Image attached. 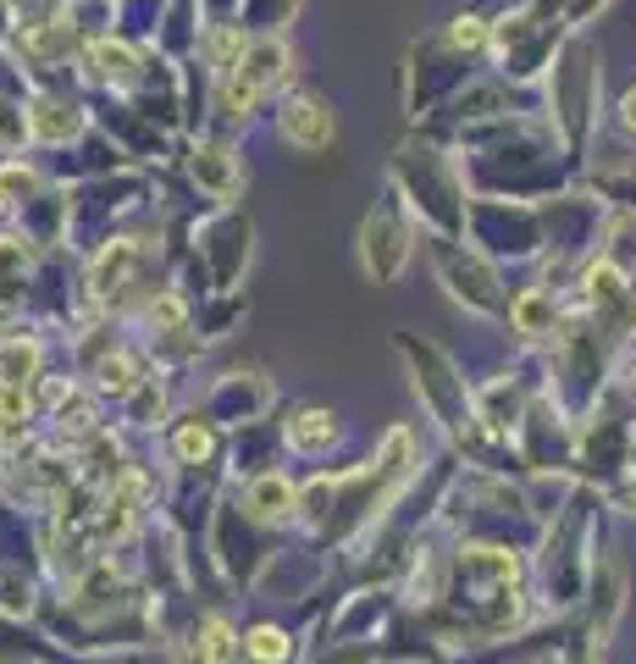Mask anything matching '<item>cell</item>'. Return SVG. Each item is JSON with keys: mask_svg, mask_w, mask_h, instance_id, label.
I'll use <instances>...</instances> for the list:
<instances>
[{"mask_svg": "<svg viewBox=\"0 0 636 664\" xmlns=\"http://www.w3.org/2000/svg\"><path fill=\"white\" fill-rule=\"evenodd\" d=\"M172 454L184 460V465H205L216 454V432L205 422H184V427L172 432Z\"/></svg>", "mask_w": 636, "mask_h": 664, "instance_id": "7c38bea8", "label": "cell"}, {"mask_svg": "<svg viewBox=\"0 0 636 664\" xmlns=\"http://www.w3.org/2000/svg\"><path fill=\"white\" fill-rule=\"evenodd\" d=\"M509 321H515V332H526V339H542V332H554V299L542 288H526L509 305Z\"/></svg>", "mask_w": 636, "mask_h": 664, "instance_id": "8fae6325", "label": "cell"}, {"mask_svg": "<svg viewBox=\"0 0 636 664\" xmlns=\"http://www.w3.org/2000/svg\"><path fill=\"white\" fill-rule=\"evenodd\" d=\"M45 377V344L34 332H12L0 339V382H17V388H34Z\"/></svg>", "mask_w": 636, "mask_h": 664, "instance_id": "277c9868", "label": "cell"}, {"mask_svg": "<svg viewBox=\"0 0 636 664\" xmlns=\"http://www.w3.org/2000/svg\"><path fill=\"white\" fill-rule=\"evenodd\" d=\"M332 133H338V122H332V111H327L316 95H294V100L283 106V139H288L294 150H327Z\"/></svg>", "mask_w": 636, "mask_h": 664, "instance_id": "7a4b0ae2", "label": "cell"}, {"mask_svg": "<svg viewBox=\"0 0 636 664\" xmlns=\"http://www.w3.org/2000/svg\"><path fill=\"white\" fill-rule=\"evenodd\" d=\"M244 659H249V664H288V659H294V637H288L283 626L260 620V626L244 631Z\"/></svg>", "mask_w": 636, "mask_h": 664, "instance_id": "9c48e42d", "label": "cell"}, {"mask_svg": "<svg viewBox=\"0 0 636 664\" xmlns=\"http://www.w3.org/2000/svg\"><path fill=\"white\" fill-rule=\"evenodd\" d=\"M625 388H631V393H636V366H631V377H625Z\"/></svg>", "mask_w": 636, "mask_h": 664, "instance_id": "d6986e66", "label": "cell"}, {"mask_svg": "<svg viewBox=\"0 0 636 664\" xmlns=\"http://www.w3.org/2000/svg\"><path fill=\"white\" fill-rule=\"evenodd\" d=\"M50 422H56L61 443H89L101 432V410H95V399H89V393H72L61 410H50Z\"/></svg>", "mask_w": 636, "mask_h": 664, "instance_id": "52a82bcc", "label": "cell"}, {"mask_svg": "<svg viewBox=\"0 0 636 664\" xmlns=\"http://www.w3.org/2000/svg\"><path fill=\"white\" fill-rule=\"evenodd\" d=\"M620 128L636 139V90H625V100H620Z\"/></svg>", "mask_w": 636, "mask_h": 664, "instance_id": "ac0fdd59", "label": "cell"}, {"mask_svg": "<svg viewBox=\"0 0 636 664\" xmlns=\"http://www.w3.org/2000/svg\"><path fill=\"white\" fill-rule=\"evenodd\" d=\"M283 438H288L294 454H327V449L343 438L338 410H327V404H305V410H294V415H288V427H283Z\"/></svg>", "mask_w": 636, "mask_h": 664, "instance_id": "3957f363", "label": "cell"}, {"mask_svg": "<svg viewBox=\"0 0 636 664\" xmlns=\"http://www.w3.org/2000/svg\"><path fill=\"white\" fill-rule=\"evenodd\" d=\"M299 498H305V493H299L283 471H260V476L244 487V510H249L255 521H266V526H283V521H294Z\"/></svg>", "mask_w": 636, "mask_h": 664, "instance_id": "6da1fadb", "label": "cell"}, {"mask_svg": "<svg viewBox=\"0 0 636 664\" xmlns=\"http://www.w3.org/2000/svg\"><path fill=\"white\" fill-rule=\"evenodd\" d=\"M454 45H482V28H476V17H460L454 23V34H448Z\"/></svg>", "mask_w": 636, "mask_h": 664, "instance_id": "e0dca14e", "label": "cell"}, {"mask_svg": "<svg viewBox=\"0 0 636 664\" xmlns=\"http://www.w3.org/2000/svg\"><path fill=\"white\" fill-rule=\"evenodd\" d=\"M139 505H144V482L128 471V476L111 487V498H106V532H111V537H128L133 521H139Z\"/></svg>", "mask_w": 636, "mask_h": 664, "instance_id": "ba28073f", "label": "cell"}, {"mask_svg": "<svg viewBox=\"0 0 636 664\" xmlns=\"http://www.w3.org/2000/svg\"><path fill=\"white\" fill-rule=\"evenodd\" d=\"M244 659V631L227 615H205L195 626V664H238Z\"/></svg>", "mask_w": 636, "mask_h": 664, "instance_id": "5b68a950", "label": "cell"}, {"mask_svg": "<svg viewBox=\"0 0 636 664\" xmlns=\"http://www.w3.org/2000/svg\"><path fill=\"white\" fill-rule=\"evenodd\" d=\"M150 327H166V332H177V327H184V299H172V294L150 299Z\"/></svg>", "mask_w": 636, "mask_h": 664, "instance_id": "2e32d148", "label": "cell"}, {"mask_svg": "<svg viewBox=\"0 0 636 664\" xmlns=\"http://www.w3.org/2000/svg\"><path fill=\"white\" fill-rule=\"evenodd\" d=\"M39 410L34 388H17V382H0V427H28V415Z\"/></svg>", "mask_w": 636, "mask_h": 664, "instance_id": "5bb4252c", "label": "cell"}, {"mask_svg": "<svg viewBox=\"0 0 636 664\" xmlns=\"http://www.w3.org/2000/svg\"><path fill=\"white\" fill-rule=\"evenodd\" d=\"M89 61H95V72H101V78H117V83H128V78H133V50H122V45H111V39L89 45Z\"/></svg>", "mask_w": 636, "mask_h": 664, "instance_id": "9a60e30c", "label": "cell"}, {"mask_svg": "<svg viewBox=\"0 0 636 664\" xmlns=\"http://www.w3.org/2000/svg\"><path fill=\"white\" fill-rule=\"evenodd\" d=\"M195 178H200L205 189L227 194V189H233V155H227L222 144H205V150L195 155Z\"/></svg>", "mask_w": 636, "mask_h": 664, "instance_id": "4fadbf2b", "label": "cell"}, {"mask_svg": "<svg viewBox=\"0 0 636 664\" xmlns=\"http://www.w3.org/2000/svg\"><path fill=\"white\" fill-rule=\"evenodd\" d=\"M23 128H28L34 139H45V144H61V139L78 133V117H72L67 106H56V100H34V106L23 111Z\"/></svg>", "mask_w": 636, "mask_h": 664, "instance_id": "30bf717a", "label": "cell"}, {"mask_svg": "<svg viewBox=\"0 0 636 664\" xmlns=\"http://www.w3.org/2000/svg\"><path fill=\"white\" fill-rule=\"evenodd\" d=\"M139 388H144V366H139L133 349L101 355V366H95V393H106V399H133Z\"/></svg>", "mask_w": 636, "mask_h": 664, "instance_id": "8992f818", "label": "cell"}]
</instances>
